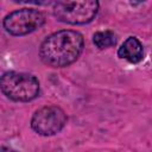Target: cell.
I'll list each match as a JSON object with an SVG mask.
<instances>
[{"mask_svg": "<svg viewBox=\"0 0 152 152\" xmlns=\"http://www.w3.org/2000/svg\"><path fill=\"white\" fill-rule=\"evenodd\" d=\"M65 112L55 104L44 106L34 112L31 118V128L39 135L51 137L59 133L66 125Z\"/></svg>", "mask_w": 152, "mask_h": 152, "instance_id": "5", "label": "cell"}, {"mask_svg": "<svg viewBox=\"0 0 152 152\" xmlns=\"http://www.w3.org/2000/svg\"><path fill=\"white\" fill-rule=\"evenodd\" d=\"M100 4L96 0L56 1L53 2V17L68 25H86L95 19Z\"/></svg>", "mask_w": 152, "mask_h": 152, "instance_id": "3", "label": "cell"}, {"mask_svg": "<svg viewBox=\"0 0 152 152\" xmlns=\"http://www.w3.org/2000/svg\"><path fill=\"white\" fill-rule=\"evenodd\" d=\"M45 20V14L39 10L25 7L8 13L2 20V26L7 33L21 37L40 28Z\"/></svg>", "mask_w": 152, "mask_h": 152, "instance_id": "4", "label": "cell"}, {"mask_svg": "<svg viewBox=\"0 0 152 152\" xmlns=\"http://www.w3.org/2000/svg\"><path fill=\"white\" fill-rule=\"evenodd\" d=\"M116 42H118V37L110 30L99 31V32H95L93 34V43L100 50H104V49L112 48V46H114L116 44Z\"/></svg>", "mask_w": 152, "mask_h": 152, "instance_id": "7", "label": "cell"}, {"mask_svg": "<svg viewBox=\"0 0 152 152\" xmlns=\"http://www.w3.org/2000/svg\"><path fill=\"white\" fill-rule=\"evenodd\" d=\"M84 38L78 31L61 30L48 36L39 46L40 61L50 68H65L78 59Z\"/></svg>", "mask_w": 152, "mask_h": 152, "instance_id": "1", "label": "cell"}, {"mask_svg": "<svg viewBox=\"0 0 152 152\" xmlns=\"http://www.w3.org/2000/svg\"><path fill=\"white\" fill-rule=\"evenodd\" d=\"M2 94L14 102H30L38 97L40 86L38 78L28 72L6 71L0 78Z\"/></svg>", "mask_w": 152, "mask_h": 152, "instance_id": "2", "label": "cell"}, {"mask_svg": "<svg viewBox=\"0 0 152 152\" xmlns=\"http://www.w3.org/2000/svg\"><path fill=\"white\" fill-rule=\"evenodd\" d=\"M118 56L121 59H126L129 63L137 64L144 58V48L141 42L137 37H128L119 48Z\"/></svg>", "mask_w": 152, "mask_h": 152, "instance_id": "6", "label": "cell"}, {"mask_svg": "<svg viewBox=\"0 0 152 152\" xmlns=\"http://www.w3.org/2000/svg\"><path fill=\"white\" fill-rule=\"evenodd\" d=\"M0 151L1 152H17V151H14V150H12L10 147H6V146H1V150Z\"/></svg>", "mask_w": 152, "mask_h": 152, "instance_id": "8", "label": "cell"}]
</instances>
